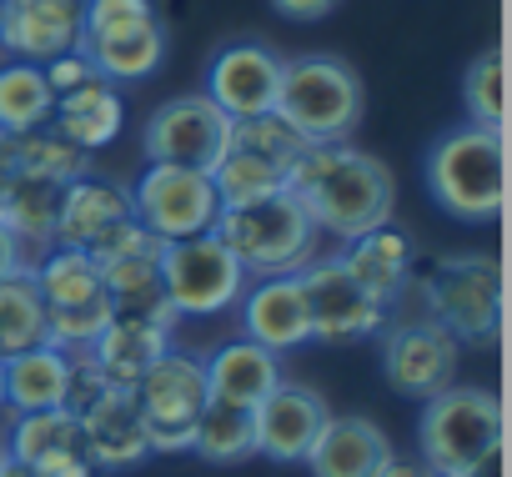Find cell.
Returning <instances> with one entry per match:
<instances>
[{"instance_id":"obj_42","label":"cell","mask_w":512,"mask_h":477,"mask_svg":"<svg viewBox=\"0 0 512 477\" xmlns=\"http://www.w3.org/2000/svg\"><path fill=\"white\" fill-rule=\"evenodd\" d=\"M462 477H502V447H492V452H487L482 462H472Z\"/></svg>"},{"instance_id":"obj_2","label":"cell","mask_w":512,"mask_h":477,"mask_svg":"<svg viewBox=\"0 0 512 477\" xmlns=\"http://www.w3.org/2000/svg\"><path fill=\"white\" fill-rule=\"evenodd\" d=\"M427 191L432 201L477 226L492 221L502 211L507 196V151H502V131L492 126H452L437 136V146L427 151Z\"/></svg>"},{"instance_id":"obj_18","label":"cell","mask_w":512,"mask_h":477,"mask_svg":"<svg viewBox=\"0 0 512 477\" xmlns=\"http://www.w3.org/2000/svg\"><path fill=\"white\" fill-rule=\"evenodd\" d=\"M76 422H81V442L96 472H131L151 457L146 422L131 387H106L91 407L76 412Z\"/></svg>"},{"instance_id":"obj_19","label":"cell","mask_w":512,"mask_h":477,"mask_svg":"<svg viewBox=\"0 0 512 477\" xmlns=\"http://www.w3.org/2000/svg\"><path fill=\"white\" fill-rule=\"evenodd\" d=\"M231 312L241 317V337H251L256 347H267L277 357L312 342L307 302H302L297 277H256V282H246V292Z\"/></svg>"},{"instance_id":"obj_15","label":"cell","mask_w":512,"mask_h":477,"mask_svg":"<svg viewBox=\"0 0 512 477\" xmlns=\"http://www.w3.org/2000/svg\"><path fill=\"white\" fill-rule=\"evenodd\" d=\"M277 86H282V56L262 41H226L206 61V96L231 116H272L277 111Z\"/></svg>"},{"instance_id":"obj_24","label":"cell","mask_w":512,"mask_h":477,"mask_svg":"<svg viewBox=\"0 0 512 477\" xmlns=\"http://www.w3.org/2000/svg\"><path fill=\"white\" fill-rule=\"evenodd\" d=\"M171 332H176V327L111 312V322L101 327V337H96L86 352H91V362L101 367V377H106L111 387H136L141 372H146L161 352H171Z\"/></svg>"},{"instance_id":"obj_46","label":"cell","mask_w":512,"mask_h":477,"mask_svg":"<svg viewBox=\"0 0 512 477\" xmlns=\"http://www.w3.org/2000/svg\"><path fill=\"white\" fill-rule=\"evenodd\" d=\"M81 6H86V0H81Z\"/></svg>"},{"instance_id":"obj_22","label":"cell","mask_w":512,"mask_h":477,"mask_svg":"<svg viewBox=\"0 0 512 477\" xmlns=\"http://www.w3.org/2000/svg\"><path fill=\"white\" fill-rule=\"evenodd\" d=\"M206 367V392L211 402H231V407H256L277 382H282V357L256 347L251 337L221 342L211 357H201Z\"/></svg>"},{"instance_id":"obj_20","label":"cell","mask_w":512,"mask_h":477,"mask_svg":"<svg viewBox=\"0 0 512 477\" xmlns=\"http://www.w3.org/2000/svg\"><path fill=\"white\" fill-rule=\"evenodd\" d=\"M131 221V191L111 176L81 171L76 181L61 186V206H56V242L51 247H81L91 252L111 226Z\"/></svg>"},{"instance_id":"obj_26","label":"cell","mask_w":512,"mask_h":477,"mask_svg":"<svg viewBox=\"0 0 512 477\" xmlns=\"http://www.w3.org/2000/svg\"><path fill=\"white\" fill-rule=\"evenodd\" d=\"M76 51L91 61V71L101 81L136 86V81H146V76L161 71V61H166V31H161V21H151V26L111 31V36H81Z\"/></svg>"},{"instance_id":"obj_45","label":"cell","mask_w":512,"mask_h":477,"mask_svg":"<svg viewBox=\"0 0 512 477\" xmlns=\"http://www.w3.org/2000/svg\"><path fill=\"white\" fill-rule=\"evenodd\" d=\"M0 462H6V447H0Z\"/></svg>"},{"instance_id":"obj_33","label":"cell","mask_w":512,"mask_h":477,"mask_svg":"<svg viewBox=\"0 0 512 477\" xmlns=\"http://www.w3.org/2000/svg\"><path fill=\"white\" fill-rule=\"evenodd\" d=\"M16 171L66 186V181H76L81 171H91V156L76 151L56 126H41V131H31V136H16Z\"/></svg>"},{"instance_id":"obj_8","label":"cell","mask_w":512,"mask_h":477,"mask_svg":"<svg viewBox=\"0 0 512 477\" xmlns=\"http://www.w3.org/2000/svg\"><path fill=\"white\" fill-rule=\"evenodd\" d=\"M312 141H302L277 111L272 116H251V121H231L226 151L211 166V186L221 206H246V201H267L277 191H287V176L297 166V156Z\"/></svg>"},{"instance_id":"obj_11","label":"cell","mask_w":512,"mask_h":477,"mask_svg":"<svg viewBox=\"0 0 512 477\" xmlns=\"http://www.w3.org/2000/svg\"><path fill=\"white\" fill-rule=\"evenodd\" d=\"M126 191H131V216L156 236V242H181V236L211 231L216 216H221L211 171H196V166L146 161V171Z\"/></svg>"},{"instance_id":"obj_32","label":"cell","mask_w":512,"mask_h":477,"mask_svg":"<svg viewBox=\"0 0 512 477\" xmlns=\"http://www.w3.org/2000/svg\"><path fill=\"white\" fill-rule=\"evenodd\" d=\"M0 447H6L11 462L36 467L41 457L76 452V447H86V442H81V422H76V412L51 407V412H16V422H11V432H6V442H0Z\"/></svg>"},{"instance_id":"obj_6","label":"cell","mask_w":512,"mask_h":477,"mask_svg":"<svg viewBox=\"0 0 512 477\" xmlns=\"http://www.w3.org/2000/svg\"><path fill=\"white\" fill-rule=\"evenodd\" d=\"M492 447H502V402L487 387H447L422 402L417 417V457L437 477H462L472 462H482Z\"/></svg>"},{"instance_id":"obj_37","label":"cell","mask_w":512,"mask_h":477,"mask_svg":"<svg viewBox=\"0 0 512 477\" xmlns=\"http://www.w3.org/2000/svg\"><path fill=\"white\" fill-rule=\"evenodd\" d=\"M26 472H31V477H96L86 447H76V452H56V457H41V462L26 467Z\"/></svg>"},{"instance_id":"obj_9","label":"cell","mask_w":512,"mask_h":477,"mask_svg":"<svg viewBox=\"0 0 512 477\" xmlns=\"http://www.w3.org/2000/svg\"><path fill=\"white\" fill-rule=\"evenodd\" d=\"M246 272L241 262L226 252V242L216 231H196L181 242L161 247V297L176 312V322H206V317H226L241 292H246Z\"/></svg>"},{"instance_id":"obj_28","label":"cell","mask_w":512,"mask_h":477,"mask_svg":"<svg viewBox=\"0 0 512 477\" xmlns=\"http://www.w3.org/2000/svg\"><path fill=\"white\" fill-rule=\"evenodd\" d=\"M56 206H61V186L41 181V176H11L6 196H0V226L31 252V262L56 242Z\"/></svg>"},{"instance_id":"obj_4","label":"cell","mask_w":512,"mask_h":477,"mask_svg":"<svg viewBox=\"0 0 512 477\" xmlns=\"http://www.w3.org/2000/svg\"><path fill=\"white\" fill-rule=\"evenodd\" d=\"M367 111L362 76L342 56H292L282 61V86H277V116L302 136V141H347Z\"/></svg>"},{"instance_id":"obj_17","label":"cell","mask_w":512,"mask_h":477,"mask_svg":"<svg viewBox=\"0 0 512 477\" xmlns=\"http://www.w3.org/2000/svg\"><path fill=\"white\" fill-rule=\"evenodd\" d=\"M81 46V0H0V51L6 61L46 66Z\"/></svg>"},{"instance_id":"obj_29","label":"cell","mask_w":512,"mask_h":477,"mask_svg":"<svg viewBox=\"0 0 512 477\" xmlns=\"http://www.w3.org/2000/svg\"><path fill=\"white\" fill-rule=\"evenodd\" d=\"M56 91L41 66L31 61H0V131L6 136H31L51 126Z\"/></svg>"},{"instance_id":"obj_40","label":"cell","mask_w":512,"mask_h":477,"mask_svg":"<svg viewBox=\"0 0 512 477\" xmlns=\"http://www.w3.org/2000/svg\"><path fill=\"white\" fill-rule=\"evenodd\" d=\"M372 477H437L422 457H402V452H387L382 457V467L372 472Z\"/></svg>"},{"instance_id":"obj_3","label":"cell","mask_w":512,"mask_h":477,"mask_svg":"<svg viewBox=\"0 0 512 477\" xmlns=\"http://www.w3.org/2000/svg\"><path fill=\"white\" fill-rule=\"evenodd\" d=\"M226 252L241 262V272L256 277H297L317 257V226L302 211L292 191H277L267 201H246V206H221L211 226Z\"/></svg>"},{"instance_id":"obj_31","label":"cell","mask_w":512,"mask_h":477,"mask_svg":"<svg viewBox=\"0 0 512 477\" xmlns=\"http://www.w3.org/2000/svg\"><path fill=\"white\" fill-rule=\"evenodd\" d=\"M46 302L31 282V272H16L0 282V362H11L31 347H46Z\"/></svg>"},{"instance_id":"obj_21","label":"cell","mask_w":512,"mask_h":477,"mask_svg":"<svg viewBox=\"0 0 512 477\" xmlns=\"http://www.w3.org/2000/svg\"><path fill=\"white\" fill-rule=\"evenodd\" d=\"M342 267L352 272V282H357L372 302H382V307L392 312V302H397V297L412 287V277H417V247H412V236H407L402 226L387 221V226L357 236V242H347Z\"/></svg>"},{"instance_id":"obj_38","label":"cell","mask_w":512,"mask_h":477,"mask_svg":"<svg viewBox=\"0 0 512 477\" xmlns=\"http://www.w3.org/2000/svg\"><path fill=\"white\" fill-rule=\"evenodd\" d=\"M272 6H277V16H287V21H322V16H332L337 6H342V0H272Z\"/></svg>"},{"instance_id":"obj_27","label":"cell","mask_w":512,"mask_h":477,"mask_svg":"<svg viewBox=\"0 0 512 477\" xmlns=\"http://www.w3.org/2000/svg\"><path fill=\"white\" fill-rule=\"evenodd\" d=\"M66 387H71V352H61L51 342L6 362V407L11 412L66 407Z\"/></svg>"},{"instance_id":"obj_23","label":"cell","mask_w":512,"mask_h":477,"mask_svg":"<svg viewBox=\"0 0 512 477\" xmlns=\"http://www.w3.org/2000/svg\"><path fill=\"white\" fill-rule=\"evenodd\" d=\"M51 126H56L76 151L96 156L101 146H111V141L121 136V126H126V96H121V86H111V81L91 76L86 86H76V91H61V96H56Z\"/></svg>"},{"instance_id":"obj_7","label":"cell","mask_w":512,"mask_h":477,"mask_svg":"<svg viewBox=\"0 0 512 477\" xmlns=\"http://www.w3.org/2000/svg\"><path fill=\"white\" fill-rule=\"evenodd\" d=\"M31 282L46 302V332L61 352H86L101 327L111 322V297L101 282V267L81 247H46L31 262Z\"/></svg>"},{"instance_id":"obj_30","label":"cell","mask_w":512,"mask_h":477,"mask_svg":"<svg viewBox=\"0 0 512 477\" xmlns=\"http://www.w3.org/2000/svg\"><path fill=\"white\" fill-rule=\"evenodd\" d=\"M191 452L211 467H236L246 457H256V427H251V407H231V402H206L191 432Z\"/></svg>"},{"instance_id":"obj_41","label":"cell","mask_w":512,"mask_h":477,"mask_svg":"<svg viewBox=\"0 0 512 477\" xmlns=\"http://www.w3.org/2000/svg\"><path fill=\"white\" fill-rule=\"evenodd\" d=\"M11 176H16V136H6V131H0V196H6Z\"/></svg>"},{"instance_id":"obj_5","label":"cell","mask_w":512,"mask_h":477,"mask_svg":"<svg viewBox=\"0 0 512 477\" xmlns=\"http://www.w3.org/2000/svg\"><path fill=\"white\" fill-rule=\"evenodd\" d=\"M427 322L452 332L462 347H487L502 327V267L492 252H452L437 257L417 282Z\"/></svg>"},{"instance_id":"obj_10","label":"cell","mask_w":512,"mask_h":477,"mask_svg":"<svg viewBox=\"0 0 512 477\" xmlns=\"http://www.w3.org/2000/svg\"><path fill=\"white\" fill-rule=\"evenodd\" d=\"M131 392H136V407H141L151 452H191L196 417H201V407L211 402L201 357L171 347V352H161V357L141 372V382H136Z\"/></svg>"},{"instance_id":"obj_1","label":"cell","mask_w":512,"mask_h":477,"mask_svg":"<svg viewBox=\"0 0 512 477\" xmlns=\"http://www.w3.org/2000/svg\"><path fill=\"white\" fill-rule=\"evenodd\" d=\"M287 191L302 201L317 236H337V242H357V236L387 226L397 206L392 171L347 141L307 146L287 176Z\"/></svg>"},{"instance_id":"obj_25","label":"cell","mask_w":512,"mask_h":477,"mask_svg":"<svg viewBox=\"0 0 512 477\" xmlns=\"http://www.w3.org/2000/svg\"><path fill=\"white\" fill-rule=\"evenodd\" d=\"M392 452L387 432L372 417H327L322 437L307 452L312 477H372L382 467V457Z\"/></svg>"},{"instance_id":"obj_36","label":"cell","mask_w":512,"mask_h":477,"mask_svg":"<svg viewBox=\"0 0 512 477\" xmlns=\"http://www.w3.org/2000/svg\"><path fill=\"white\" fill-rule=\"evenodd\" d=\"M46 71V81H51V91L61 96V91H76V86H86L96 71H91V61L81 56V51H71V56H56V61H46L41 66Z\"/></svg>"},{"instance_id":"obj_12","label":"cell","mask_w":512,"mask_h":477,"mask_svg":"<svg viewBox=\"0 0 512 477\" xmlns=\"http://www.w3.org/2000/svg\"><path fill=\"white\" fill-rule=\"evenodd\" d=\"M297 287L307 302V332L322 347H352V342H367L387 327V307L372 302L352 282L342 257H312L297 272Z\"/></svg>"},{"instance_id":"obj_44","label":"cell","mask_w":512,"mask_h":477,"mask_svg":"<svg viewBox=\"0 0 512 477\" xmlns=\"http://www.w3.org/2000/svg\"><path fill=\"white\" fill-rule=\"evenodd\" d=\"M0 412H6V362H0Z\"/></svg>"},{"instance_id":"obj_39","label":"cell","mask_w":512,"mask_h":477,"mask_svg":"<svg viewBox=\"0 0 512 477\" xmlns=\"http://www.w3.org/2000/svg\"><path fill=\"white\" fill-rule=\"evenodd\" d=\"M16 272H31V252L16 242V236L0 226V282L6 277H16Z\"/></svg>"},{"instance_id":"obj_13","label":"cell","mask_w":512,"mask_h":477,"mask_svg":"<svg viewBox=\"0 0 512 477\" xmlns=\"http://www.w3.org/2000/svg\"><path fill=\"white\" fill-rule=\"evenodd\" d=\"M231 136V116L206 96V91H181L171 101H161L146 126H141V146L146 161H166V166H196L211 171L226 151Z\"/></svg>"},{"instance_id":"obj_43","label":"cell","mask_w":512,"mask_h":477,"mask_svg":"<svg viewBox=\"0 0 512 477\" xmlns=\"http://www.w3.org/2000/svg\"><path fill=\"white\" fill-rule=\"evenodd\" d=\"M0 477H31V472H26L21 462H11V457H6V462H0Z\"/></svg>"},{"instance_id":"obj_14","label":"cell","mask_w":512,"mask_h":477,"mask_svg":"<svg viewBox=\"0 0 512 477\" xmlns=\"http://www.w3.org/2000/svg\"><path fill=\"white\" fill-rule=\"evenodd\" d=\"M457 367H462V342L427 317L392 327L382 342V377L392 382V392H402L412 402L447 392L457 382Z\"/></svg>"},{"instance_id":"obj_35","label":"cell","mask_w":512,"mask_h":477,"mask_svg":"<svg viewBox=\"0 0 512 477\" xmlns=\"http://www.w3.org/2000/svg\"><path fill=\"white\" fill-rule=\"evenodd\" d=\"M151 21H161L151 0H86L81 6V36H111L131 26H151Z\"/></svg>"},{"instance_id":"obj_34","label":"cell","mask_w":512,"mask_h":477,"mask_svg":"<svg viewBox=\"0 0 512 477\" xmlns=\"http://www.w3.org/2000/svg\"><path fill=\"white\" fill-rule=\"evenodd\" d=\"M462 101H467L472 126H492V131H502L507 86H502V51H497V46H487V51L467 66V76H462Z\"/></svg>"},{"instance_id":"obj_16","label":"cell","mask_w":512,"mask_h":477,"mask_svg":"<svg viewBox=\"0 0 512 477\" xmlns=\"http://www.w3.org/2000/svg\"><path fill=\"white\" fill-rule=\"evenodd\" d=\"M327 402H322V392H312V387H302V382H277L262 402L251 407V427H256V457H272V462H282V467H292V462H307V452H312V442L322 437V427H327Z\"/></svg>"}]
</instances>
